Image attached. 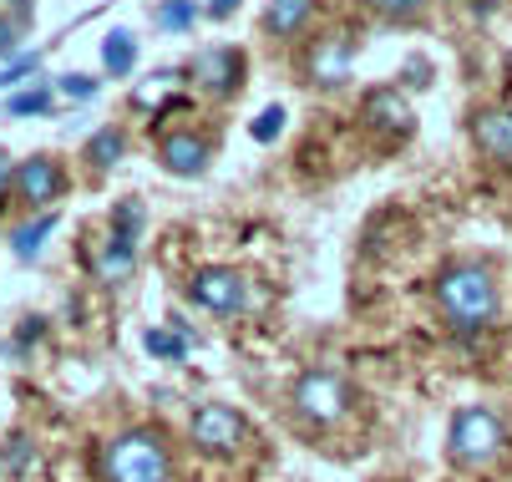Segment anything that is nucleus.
I'll return each instance as SVG.
<instances>
[{"label":"nucleus","instance_id":"nucleus-1","mask_svg":"<svg viewBox=\"0 0 512 482\" xmlns=\"http://www.w3.org/2000/svg\"><path fill=\"white\" fill-rule=\"evenodd\" d=\"M436 305H442L447 325L452 330H487L502 310V295H497V280L487 264H447L436 274Z\"/></svg>","mask_w":512,"mask_h":482},{"label":"nucleus","instance_id":"nucleus-2","mask_svg":"<svg viewBox=\"0 0 512 482\" xmlns=\"http://www.w3.org/2000/svg\"><path fill=\"white\" fill-rule=\"evenodd\" d=\"M102 482H173V452L158 427H127L97 452Z\"/></svg>","mask_w":512,"mask_h":482},{"label":"nucleus","instance_id":"nucleus-3","mask_svg":"<svg viewBox=\"0 0 512 482\" xmlns=\"http://www.w3.org/2000/svg\"><path fill=\"white\" fill-rule=\"evenodd\" d=\"M507 447V427L492 406H462L452 417V432H447V457L467 472H482L502 457Z\"/></svg>","mask_w":512,"mask_h":482},{"label":"nucleus","instance_id":"nucleus-4","mask_svg":"<svg viewBox=\"0 0 512 482\" xmlns=\"http://www.w3.org/2000/svg\"><path fill=\"white\" fill-rule=\"evenodd\" d=\"M289 406H295V417H300L305 427L330 432V427H340V422L350 417L355 391H350L335 371H305V376L295 381V391H289Z\"/></svg>","mask_w":512,"mask_h":482},{"label":"nucleus","instance_id":"nucleus-5","mask_svg":"<svg viewBox=\"0 0 512 482\" xmlns=\"http://www.w3.org/2000/svg\"><path fill=\"white\" fill-rule=\"evenodd\" d=\"M244 437H249V422L239 417L234 406H224V401L198 406L193 422H188V442H193L203 457H234V452L244 447Z\"/></svg>","mask_w":512,"mask_h":482},{"label":"nucleus","instance_id":"nucleus-6","mask_svg":"<svg viewBox=\"0 0 512 482\" xmlns=\"http://www.w3.org/2000/svg\"><path fill=\"white\" fill-rule=\"evenodd\" d=\"M188 300L198 310H213V315H239L249 305V280L229 264H203L188 274Z\"/></svg>","mask_w":512,"mask_h":482},{"label":"nucleus","instance_id":"nucleus-7","mask_svg":"<svg viewBox=\"0 0 512 482\" xmlns=\"http://www.w3.org/2000/svg\"><path fill=\"white\" fill-rule=\"evenodd\" d=\"M193 82H198L203 92H213V97L239 92V82H244V51H234V46H208V51H198V56H193Z\"/></svg>","mask_w":512,"mask_h":482},{"label":"nucleus","instance_id":"nucleus-8","mask_svg":"<svg viewBox=\"0 0 512 482\" xmlns=\"http://www.w3.org/2000/svg\"><path fill=\"white\" fill-rule=\"evenodd\" d=\"M350 56H355L350 36H320V41L310 46V56H305V72H310V82H320V87H340V82L350 77Z\"/></svg>","mask_w":512,"mask_h":482},{"label":"nucleus","instance_id":"nucleus-9","mask_svg":"<svg viewBox=\"0 0 512 482\" xmlns=\"http://www.w3.org/2000/svg\"><path fill=\"white\" fill-rule=\"evenodd\" d=\"M61 163L56 158H26L21 168H16V193L26 198V203H51V198H61Z\"/></svg>","mask_w":512,"mask_h":482},{"label":"nucleus","instance_id":"nucleus-10","mask_svg":"<svg viewBox=\"0 0 512 482\" xmlns=\"http://www.w3.org/2000/svg\"><path fill=\"white\" fill-rule=\"evenodd\" d=\"M158 158H163L168 173H178V178H198V173L208 168V143H203L198 132H168V137H163V148H158Z\"/></svg>","mask_w":512,"mask_h":482},{"label":"nucleus","instance_id":"nucleus-11","mask_svg":"<svg viewBox=\"0 0 512 482\" xmlns=\"http://www.w3.org/2000/svg\"><path fill=\"white\" fill-rule=\"evenodd\" d=\"M365 122L381 127V132H411V107L396 87H376V92H365Z\"/></svg>","mask_w":512,"mask_h":482},{"label":"nucleus","instance_id":"nucleus-12","mask_svg":"<svg viewBox=\"0 0 512 482\" xmlns=\"http://www.w3.org/2000/svg\"><path fill=\"white\" fill-rule=\"evenodd\" d=\"M472 137L487 158H512V112L492 107V112H477L472 117Z\"/></svg>","mask_w":512,"mask_h":482},{"label":"nucleus","instance_id":"nucleus-13","mask_svg":"<svg viewBox=\"0 0 512 482\" xmlns=\"http://www.w3.org/2000/svg\"><path fill=\"white\" fill-rule=\"evenodd\" d=\"M132 264H137V239L112 234V244L97 254V280L102 285H117V280H127V274H132Z\"/></svg>","mask_w":512,"mask_h":482},{"label":"nucleus","instance_id":"nucleus-14","mask_svg":"<svg viewBox=\"0 0 512 482\" xmlns=\"http://www.w3.org/2000/svg\"><path fill=\"white\" fill-rule=\"evenodd\" d=\"M310 11H315V0H274L269 16H264V26H269L274 36H295V31L310 21Z\"/></svg>","mask_w":512,"mask_h":482},{"label":"nucleus","instance_id":"nucleus-15","mask_svg":"<svg viewBox=\"0 0 512 482\" xmlns=\"http://www.w3.org/2000/svg\"><path fill=\"white\" fill-rule=\"evenodd\" d=\"M102 66L112 77H127L132 66H137V41H132V31H112L107 41H102Z\"/></svg>","mask_w":512,"mask_h":482},{"label":"nucleus","instance_id":"nucleus-16","mask_svg":"<svg viewBox=\"0 0 512 482\" xmlns=\"http://www.w3.org/2000/svg\"><path fill=\"white\" fill-rule=\"evenodd\" d=\"M122 148H127V137L117 127H97L92 143H87V158H92V168H112L122 158Z\"/></svg>","mask_w":512,"mask_h":482},{"label":"nucleus","instance_id":"nucleus-17","mask_svg":"<svg viewBox=\"0 0 512 482\" xmlns=\"http://www.w3.org/2000/svg\"><path fill=\"white\" fill-rule=\"evenodd\" d=\"M56 229V214H41L36 224H21L16 234H11V249L21 254V259H36L41 254V244H46V234Z\"/></svg>","mask_w":512,"mask_h":482},{"label":"nucleus","instance_id":"nucleus-18","mask_svg":"<svg viewBox=\"0 0 512 482\" xmlns=\"http://www.w3.org/2000/svg\"><path fill=\"white\" fill-rule=\"evenodd\" d=\"M142 346H148V356H158V361H183L188 356V340L178 330H148Z\"/></svg>","mask_w":512,"mask_h":482},{"label":"nucleus","instance_id":"nucleus-19","mask_svg":"<svg viewBox=\"0 0 512 482\" xmlns=\"http://www.w3.org/2000/svg\"><path fill=\"white\" fill-rule=\"evenodd\" d=\"M193 21H198L193 0H163V6H158V26H163V31H188Z\"/></svg>","mask_w":512,"mask_h":482},{"label":"nucleus","instance_id":"nucleus-20","mask_svg":"<svg viewBox=\"0 0 512 482\" xmlns=\"http://www.w3.org/2000/svg\"><path fill=\"white\" fill-rule=\"evenodd\" d=\"M6 112H11V117H41V112H51V92H46V87L21 92V97H11V102H6Z\"/></svg>","mask_w":512,"mask_h":482},{"label":"nucleus","instance_id":"nucleus-21","mask_svg":"<svg viewBox=\"0 0 512 482\" xmlns=\"http://www.w3.org/2000/svg\"><path fill=\"white\" fill-rule=\"evenodd\" d=\"M249 132H254V143H274V137L284 132V107H264Z\"/></svg>","mask_w":512,"mask_h":482},{"label":"nucleus","instance_id":"nucleus-22","mask_svg":"<svg viewBox=\"0 0 512 482\" xmlns=\"http://www.w3.org/2000/svg\"><path fill=\"white\" fill-rule=\"evenodd\" d=\"M137 229H142V203H122V209L112 214V234L137 239Z\"/></svg>","mask_w":512,"mask_h":482},{"label":"nucleus","instance_id":"nucleus-23","mask_svg":"<svg viewBox=\"0 0 512 482\" xmlns=\"http://www.w3.org/2000/svg\"><path fill=\"white\" fill-rule=\"evenodd\" d=\"M371 6L386 16V21H411L421 11V0H371Z\"/></svg>","mask_w":512,"mask_h":482},{"label":"nucleus","instance_id":"nucleus-24","mask_svg":"<svg viewBox=\"0 0 512 482\" xmlns=\"http://www.w3.org/2000/svg\"><path fill=\"white\" fill-rule=\"evenodd\" d=\"M173 82H178V72H158V82H153V87H142V92H137V102H142V107L163 102V97L173 92Z\"/></svg>","mask_w":512,"mask_h":482},{"label":"nucleus","instance_id":"nucleus-25","mask_svg":"<svg viewBox=\"0 0 512 482\" xmlns=\"http://www.w3.org/2000/svg\"><path fill=\"white\" fill-rule=\"evenodd\" d=\"M61 92L77 97V102H92V97H97V82H92V77H61Z\"/></svg>","mask_w":512,"mask_h":482},{"label":"nucleus","instance_id":"nucleus-26","mask_svg":"<svg viewBox=\"0 0 512 482\" xmlns=\"http://www.w3.org/2000/svg\"><path fill=\"white\" fill-rule=\"evenodd\" d=\"M0 56H16V31H11V21H0Z\"/></svg>","mask_w":512,"mask_h":482},{"label":"nucleus","instance_id":"nucleus-27","mask_svg":"<svg viewBox=\"0 0 512 482\" xmlns=\"http://www.w3.org/2000/svg\"><path fill=\"white\" fill-rule=\"evenodd\" d=\"M6 183H16V168L6 163V153H0V188H6Z\"/></svg>","mask_w":512,"mask_h":482},{"label":"nucleus","instance_id":"nucleus-28","mask_svg":"<svg viewBox=\"0 0 512 482\" xmlns=\"http://www.w3.org/2000/svg\"><path fill=\"white\" fill-rule=\"evenodd\" d=\"M234 6H239V0H213V6H208V11H213V16H229Z\"/></svg>","mask_w":512,"mask_h":482},{"label":"nucleus","instance_id":"nucleus-29","mask_svg":"<svg viewBox=\"0 0 512 482\" xmlns=\"http://www.w3.org/2000/svg\"><path fill=\"white\" fill-rule=\"evenodd\" d=\"M11 6H21V11H26V6H31V0H11Z\"/></svg>","mask_w":512,"mask_h":482}]
</instances>
